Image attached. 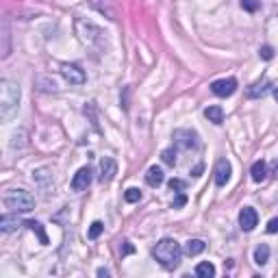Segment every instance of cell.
Segmentation results:
<instances>
[{
  "mask_svg": "<svg viewBox=\"0 0 278 278\" xmlns=\"http://www.w3.org/2000/svg\"><path fill=\"white\" fill-rule=\"evenodd\" d=\"M76 35L85 46H89L96 52H107L109 42H107V33H104L98 24L89 22L85 18H76Z\"/></svg>",
  "mask_w": 278,
  "mask_h": 278,
  "instance_id": "cell-1",
  "label": "cell"
},
{
  "mask_svg": "<svg viewBox=\"0 0 278 278\" xmlns=\"http://www.w3.org/2000/svg\"><path fill=\"white\" fill-rule=\"evenodd\" d=\"M181 255H183V250H181V246H178V241L170 239V237L157 241V246L152 248L154 261H157L159 265H163L165 269H174L178 263H181Z\"/></svg>",
  "mask_w": 278,
  "mask_h": 278,
  "instance_id": "cell-2",
  "label": "cell"
},
{
  "mask_svg": "<svg viewBox=\"0 0 278 278\" xmlns=\"http://www.w3.org/2000/svg\"><path fill=\"white\" fill-rule=\"evenodd\" d=\"M20 107V85L15 80H0V118L9 120Z\"/></svg>",
  "mask_w": 278,
  "mask_h": 278,
  "instance_id": "cell-3",
  "label": "cell"
},
{
  "mask_svg": "<svg viewBox=\"0 0 278 278\" xmlns=\"http://www.w3.org/2000/svg\"><path fill=\"white\" fill-rule=\"evenodd\" d=\"M5 207L11 209L13 213H29L35 209V198L26 189H9L5 193Z\"/></svg>",
  "mask_w": 278,
  "mask_h": 278,
  "instance_id": "cell-4",
  "label": "cell"
},
{
  "mask_svg": "<svg viewBox=\"0 0 278 278\" xmlns=\"http://www.w3.org/2000/svg\"><path fill=\"white\" fill-rule=\"evenodd\" d=\"M52 174H54L52 168H48V165L33 172V181H35L37 189L44 193V198H52L54 196V176Z\"/></svg>",
  "mask_w": 278,
  "mask_h": 278,
  "instance_id": "cell-5",
  "label": "cell"
},
{
  "mask_svg": "<svg viewBox=\"0 0 278 278\" xmlns=\"http://www.w3.org/2000/svg\"><path fill=\"white\" fill-rule=\"evenodd\" d=\"M172 139H174V144L178 146V148H183V150H196L200 146L198 133L191 130V128H176L174 135H172Z\"/></svg>",
  "mask_w": 278,
  "mask_h": 278,
  "instance_id": "cell-6",
  "label": "cell"
},
{
  "mask_svg": "<svg viewBox=\"0 0 278 278\" xmlns=\"http://www.w3.org/2000/svg\"><path fill=\"white\" fill-rule=\"evenodd\" d=\"M61 76L68 80L70 85H85V70H80L76 63H61Z\"/></svg>",
  "mask_w": 278,
  "mask_h": 278,
  "instance_id": "cell-7",
  "label": "cell"
},
{
  "mask_svg": "<svg viewBox=\"0 0 278 278\" xmlns=\"http://www.w3.org/2000/svg\"><path fill=\"white\" fill-rule=\"evenodd\" d=\"M89 5H92L98 13H102L104 18H109V20H118V15H120L116 0H89Z\"/></svg>",
  "mask_w": 278,
  "mask_h": 278,
  "instance_id": "cell-8",
  "label": "cell"
},
{
  "mask_svg": "<svg viewBox=\"0 0 278 278\" xmlns=\"http://www.w3.org/2000/svg\"><path fill=\"white\" fill-rule=\"evenodd\" d=\"M211 92L219 98H228L237 92V80L235 78H219L215 83H211Z\"/></svg>",
  "mask_w": 278,
  "mask_h": 278,
  "instance_id": "cell-9",
  "label": "cell"
},
{
  "mask_svg": "<svg viewBox=\"0 0 278 278\" xmlns=\"http://www.w3.org/2000/svg\"><path fill=\"white\" fill-rule=\"evenodd\" d=\"M257 224H259V213L252 207H243L239 211V226H241V231L250 233V231H255V228H257Z\"/></svg>",
  "mask_w": 278,
  "mask_h": 278,
  "instance_id": "cell-10",
  "label": "cell"
},
{
  "mask_svg": "<svg viewBox=\"0 0 278 278\" xmlns=\"http://www.w3.org/2000/svg\"><path fill=\"white\" fill-rule=\"evenodd\" d=\"M116 174H118V163H116V159H111V157H104L102 161H100V183H111L113 178H116Z\"/></svg>",
  "mask_w": 278,
  "mask_h": 278,
  "instance_id": "cell-11",
  "label": "cell"
},
{
  "mask_svg": "<svg viewBox=\"0 0 278 278\" xmlns=\"http://www.w3.org/2000/svg\"><path fill=\"white\" fill-rule=\"evenodd\" d=\"M89 183H92V170L80 168L74 174V178H72V191H85Z\"/></svg>",
  "mask_w": 278,
  "mask_h": 278,
  "instance_id": "cell-12",
  "label": "cell"
},
{
  "mask_svg": "<svg viewBox=\"0 0 278 278\" xmlns=\"http://www.w3.org/2000/svg\"><path fill=\"white\" fill-rule=\"evenodd\" d=\"M231 163H228V159H219L215 163V185L217 187H224L228 181H231Z\"/></svg>",
  "mask_w": 278,
  "mask_h": 278,
  "instance_id": "cell-13",
  "label": "cell"
},
{
  "mask_svg": "<svg viewBox=\"0 0 278 278\" xmlns=\"http://www.w3.org/2000/svg\"><path fill=\"white\" fill-rule=\"evenodd\" d=\"M0 35H3V46H0V57L7 59L11 54V31H9V20L3 18V24H0Z\"/></svg>",
  "mask_w": 278,
  "mask_h": 278,
  "instance_id": "cell-14",
  "label": "cell"
},
{
  "mask_svg": "<svg viewBox=\"0 0 278 278\" xmlns=\"http://www.w3.org/2000/svg\"><path fill=\"white\" fill-rule=\"evenodd\" d=\"M35 89L46 92V94H57V92H59V85H57V80L52 76L39 74V76H35Z\"/></svg>",
  "mask_w": 278,
  "mask_h": 278,
  "instance_id": "cell-15",
  "label": "cell"
},
{
  "mask_svg": "<svg viewBox=\"0 0 278 278\" xmlns=\"http://www.w3.org/2000/svg\"><path fill=\"white\" fill-rule=\"evenodd\" d=\"M269 87H272V83L263 78V80H259V83H252V85L246 89V96L252 98V100H255V98H263V96L269 92Z\"/></svg>",
  "mask_w": 278,
  "mask_h": 278,
  "instance_id": "cell-16",
  "label": "cell"
},
{
  "mask_svg": "<svg viewBox=\"0 0 278 278\" xmlns=\"http://www.w3.org/2000/svg\"><path fill=\"white\" fill-rule=\"evenodd\" d=\"M250 176H252V181H255V183H263L267 178V163L263 159L255 161V163H252V168H250Z\"/></svg>",
  "mask_w": 278,
  "mask_h": 278,
  "instance_id": "cell-17",
  "label": "cell"
},
{
  "mask_svg": "<svg viewBox=\"0 0 278 278\" xmlns=\"http://www.w3.org/2000/svg\"><path fill=\"white\" fill-rule=\"evenodd\" d=\"M163 181H165V174H163L161 168H157V165L148 168V172H146V183L150 187H159V185H163Z\"/></svg>",
  "mask_w": 278,
  "mask_h": 278,
  "instance_id": "cell-18",
  "label": "cell"
},
{
  "mask_svg": "<svg viewBox=\"0 0 278 278\" xmlns=\"http://www.w3.org/2000/svg\"><path fill=\"white\" fill-rule=\"evenodd\" d=\"M204 118H207L209 122H213V124H222V122H224V109L217 107V104L207 107V109H204Z\"/></svg>",
  "mask_w": 278,
  "mask_h": 278,
  "instance_id": "cell-19",
  "label": "cell"
},
{
  "mask_svg": "<svg viewBox=\"0 0 278 278\" xmlns=\"http://www.w3.org/2000/svg\"><path fill=\"white\" fill-rule=\"evenodd\" d=\"M18 226H20L18 213H15V215H3V217H0V231H3V233H13Z\"/></svg>",
  "mask_w": 278,
  "mask_h": 278,
  "instance_id": "cell-20",
  "label": "cell"
},
{
  "mask_svg": "<svg viewBox=\"0 0 278 278\" xmlns=\"http://www.w3.org/2000/svg\"><path fill=\"white\" fill-rule=\"evenodd\" d=\"M204 248H207V243H204L202 239H189L185 243V255L187 257H196V255H200V252H204Z\"/></svg>",
  "mask_w": 278,
  "mask_h": 278,
  "instance_id": "cell-21",
  "label": "cell"
},
{
  "mask_svg": "<svg viewBox=\"0 0 278 278\" xmlns=\"http://www.w3.org/2000/svg\"><path fill=\"white\" fill-rule=\"evenodd\" d=\"M269 261V246L267 243H261V246L255 248V263L257 265H265Z\"/></svg>",
  "mask_w": 278,
  "mask_h": 278,
  "instance_id": "cell-22",
  "label": "cell"
},
{
  "mask_svg": "<svg viewBox=\"0 0 278 278\" xmlns=\"http://www.w3.org/2000/svg\"><path fill=\"white\" fill-rule=\"evenodd\" d=\"M29 146V142H26V130H18V133H13V137H11V150H24Z\"/></svg>",
  "mask_w": 278,
  "mask_h": 278,
  "instance_id": "cell-23",
  "label": "cell"
},
{
  "mask_svg": "<svg viewBox=\"0 0 278 278\" xmlns=\"http://www.w3.org/2000/svg\"><path fill=\"white\" fill-rule=\"evenodd\" d=\"M196 276H200V278H211V276H215V267H213V263H209V261H204V263H198V265H196Z\"/></svg>",
  "mask_w": 278,
  "mask_h": 278,
  "instance_id": "cell-24",
  "label": "cell"
},
{
  "mask_svg": "<svg viewBox=\"0 0 278 278\" xmlns=\"http://www.w3.org/2000/svg\"><path fill=\"white\" fill-rule=\"evenodd\" d=\"M26 226L31 228L33 233H37V235H39V241H42L44 246H46V243H48V235L44 233V226L39 224V222H26Z\"/></svg>",
  "mask_w": 278,
  "mask_h": 278,
  "instance_id": "cell-25",
  "label": "cell"
},
{
  "mask_svg": "<svg viewBox=\"0 0 278 278\" xmlns=\"http://www.w3.org/2000/svg\"><path fill=\"white\" fill-rule=\"evenodd\" d=\"M161 159H163V163H165V165L174 168V165H176V150H174V148H165V150L161 152Z\"/></svg>",
  "mask_w": 278,
  "mask_h": 278,
  "instance_id": "cell-26",
  "label": "cell"
},
{
  "mask_svg": "<svg viewBox=\"0 0 278 278\" xmlns=\"http://www.w3.org/2000/svg\"><path fill=\"white\" fill-rule=\"evenodd\" d=\"M124 200L130 202V204H133V202H139V200H142V191H139L137 187H130V189L124 191Z\"/></svg>",
  "mask_w": 278,
  "mask_h": 278,
  "instance_id": "cell-27",
  "label": "cell"
},
{
  "mask_svg": "<svg viewBox=\"0 0 278 278\" xmlns=\"http://www.w3.org/2000/svg\"><path fill=\"white\" fill-rule=\"evenodd\" d=\"M102 231H104V224L102 222H98V219H96V222L92 224V226H89V239H98V237H100L102 235Z\"/></svg>",
  "mask_w": 278,
  "mask_h": 278,
  "instance_id": "cell-28",
  "label": "cell"
},
{
  "mask_svg": "<svg viewBox=\"0 0 278 278\" xmlns=\"http://www.w3.org/2000/svg\"><path fill=\"white\" fill-rule=\"evenodd\" d=\"M241 7L246 11H250V13H255V11H259L261 9V3L259 0H241Z\"/></svg>",
  "mask_w": 278,
  "mask_h": 278,
  "instance_id": "cell-29",
  "label": "cell"
},
{
  "mask_svg": "<svg viewBox=\"0 0 278 278\" xmlns=\"http://www.w3.org/2000/svg\"><path fill=\"white\" fill-rule=\"evenodd\" d=\"M187 204V196L183 193V191H178V196L174 198V202H172V209H181V207H185Z\"/></svg>",
  "mask_w": 278,
  "mask_h": 278,
  "instance_id": "cell-30",
  "label": "cell"
},
{
  "mask_svg": "<svg viewBox=\"0 0 278 278\" xmlns=\"http://www.w3.org/2000/svg\"><path fill=\"white\" fill-rule=\"evenodd\" d=\"M168 185H170L172 191H183L185 189V181H181V178H172Z\"/></svg>",
  "mask_w": 278,
  "mask_h": 278,
  "instance_id": "cell-31",
  "label": "cell"
},
{
  "mask_svg": "<svg viewBox=\"0 0 278 278\" xmlns=\"http://www.w3.org/2000/svg\"><path fill=\"white\" fill-rule=\"evenodd\" d=\"M259 57H261V59H265V61H269V59L274 57V50H272L269 46H263V48L259 50Z\"/></svg>",
  "mask_w": 278,
  "mask_h": 278,
  "instance_id": "cell-32",
  "label": "cell"
},
{
  "mask_svg": "<svg viewBox=\"0 0 278 278\" xmlns=\"http://www.w3.org/2000/svg\"><path fill=\"white\" fill-rule=\"evenodd\" d=\"M267 233H272V235L278 233V217H274V219H269V222H267Z\"/></svg>",
  "mask_w": 278,
  "mask_h": 278,
  "instance_id": "cell-33",
  "label": "cell"
},
{
  "mask_svg": "<svg viewBox=\"0 0 278 278\" xmlns=\"http://www.w3.org/2000/svg\"><path fill=\"white\" fill-rule=\"evenodd\" d=\"M122 243H124V246H122V257H126V255H133V252H135V248L130 246V241H122Z\"/></svg>",
  "mask_w": 278,
  "mask_h": 278,
  "instance_id": "cell-34",
  "label": "cell"
},
{
  "mask_svg": "<svg viewBox=\"0 0 278 278\" xmlns=\"http://www.w3.org/2000/svg\"><path fill=\"white\" fill-rule=\"evenodd\" d=\"M269 170H272V172H269V174L278 178V159H274V161H272V165H269Z\"/></svg>",
  "mask_w": 278,
  "mask_h": 278,
  "instance_id": "cell-35",
  "label": "cell"
},
{
  "mask_svg": "<svg viewBox=\"0 0 278 278\" xmlns=\"http://www.w3.org/2000/svg\"><path fill=\"white\" fill-rule=\"evenodd\" d=\"M98 276H104V278H107V276H109V269H104V267H100V269H98Z\"/></svg>",
  "mask_w": 278,
  "mask_h": 278,
  "instance_id": "cell-36",
  "label": "cell"
},
{
  "mask_svg": "<svg viewBox=\"0 0 278 278\" xmlns=\"http://www.w3.org/2000/svg\"><path fill=\"white\" fill-rule=\"evenodd\" d=\"M200 172H202V165H196L191 174H193V176H200Z\"/></svg>",
  "mask_w": 278,
  "mask_h": 278,
  "instance_id": "cell-37",
  "label": "cell"
},
{
  "mask_svg": "<svg viewBox=\"0 0 278 278\" xmlns=\"http://www.w3.org/2000/svg\"><path fill=\"white\" fill-rule=\"evenodd\" d=\"M274 98H276V102H278V87L274 89Z\"/></svg>",
  "mask_w": 278,
  "mask_h": 278,
  "instance_id": "cell-38",
  "label": "cell"
}]
</instances>
